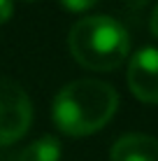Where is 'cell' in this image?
Listing matches in <instances>:
<instances>
[{
    "label": "cell",
    "instance_id": "6da1fadb",
    "mask_svg": "<svg viewBox=\"0 0 158 161\" xmlns=\"http://www.w3.org/2000/svg\"><path fill=\"white\" fill-rule=\"evenodd\" d=\"M119 108V93L107 82L77 80L54 98L51 117L65 136H91L107 124Z\"/></svg>",
    "mask_w": 158,
    "mask_h": 161
},
{
    "label": "cell",
    "instance_id": "7a4b0ae2",
    "mask_svg": "<svg viewBox=\"0 0 158 161\" xmlns=\"http://www.w3.org/2000/svg\"><path fill=\"white\" fill-rule=\"evenodd\" d=\"M70 54L89 70H114L126 61L130 52L128 31L116 19L105 14L86 16L68 33Z\"/></svg>",
    "mask_w": 158,
    "mask_h": 161
},
{
    "label": "cell",
    "instance_id": "3957f363",
    "mask_svg": "<svg viewBox=\"0 0 158 161\" xmlns=\"http://www.w3.org/2000/svg\"><path fill=\"white\" fill-rule=\"evenodd\" d=\"M33 103L23 86L9 77H0V145L19 140L30 129Z\"/></svg>",
    "mask_w": 158,
    "mask_h": 161
},
{
    "label": "cell",
    "instance_id": "277c9868",
    "mask_svg": "<svg viewBox=\"0 0 158 161\" xmlns=\"http://www.w3.org/2000/svg\"><path fill=\"white\" fill-rule=\"evenodd\" d=\"M128 86L133 96L142 103H158V49L142 47L133 54L128 63Z\"/></svg>",
    "mask_w": 158,
    "mask_h": 161
},
{
    "label": "cell",
    "instance_id": "5b68a950",
    "mask_svg": "<svg viewBox=\"0 0 158 161\" xmlns=\"http://www.w3.org/2000/svg\"><path fill=\"white\" fill-rule=\"evenodd\" d=\"M112 161H158V138L144 133H128L114 142Z\"/></svg>",
    "mask_w": 158,
    "mask_h": 161
},
{
    "label": "cell",
    "instance_id": "8992f818",
    "mask_svg": "<svg viewBox=\"0 0 158 161\" xmlns=\"http://www.w3.org/2000/svg\"><path fill=\"white\" fill-rule=\"evenodd\" d=\"M61 142L54 136H42L16 157V161H61Z\"/></svg>",
    "mask_w": 158,
    "mask_h": 161
},
{
    "label": "cell",
    "instance_id": "52a82bcc",
    "mask_svg": "<svg viewBox=\"0 0 158 161\" xmlns=\"http://www.w3.org/2000/svg\"><path fill=\"white\" fill-rule=\"evenodd\" d=\"M61 3L63 9H68V12H86V9H91L98 0H58Z\"/></svg>",
    "mask_w": 158,
    "mask_h": 161
},
{
    "label": "cell",
    "instance_id": "ba28073f",
    "mask_svg": "<svg viewBox=\"0 0 158 161\" xmlns=\"http://www.w3.org/2000/svg\"><path fill=\"white\" fill-rule=\"evenodd\" d=\"M14 14V5L12 0H0V24H5V21H9Z\"/></svg>",
    "mask_w": 158,
    "mask_h": 161
},
{
    "label": "cell",
    "instance_id": "9c48e42d",
    "mask_svg": "<svg viewBox=\"0 0 158 161\" xmlns=\"http://www.w3.org/2000/svg\"><path fill=\"white\" fill-rule=\"evenodd\" d=\"M149 26H151V33H154V37H158V5H156L154 12H151V21H149Z\"/></svg>",
    "mask_w": 158,
    "mask_h": 161
}]
</instances>
